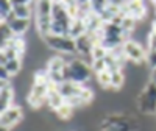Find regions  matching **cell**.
<instances>
[{"label": "cell", "mask_w": 156, "mask_h": 131, "mask_svg": "<svg viewBox=\"0 0 156 131\" xmlns=\"http://www.w3.org/2000/svg\"><path fill=\"white\" fill-rule=\"evenodd\" d=\"M64 76L69 81L84 86V83H87L92 76V66L80 56H73L69 59L66 69H64Z\"/></svg>", "instance_id": "obj_1"}, {"label": "cell", "mask_w": 156, "mask_h": 131, "mask_svg": "<svg viewBox=\"0 0 156 131\" xmlns=\"http://www.w3.org/2000/svg\"><path fill=\"white\" fill-rule=\"evenodd\" d=\"M136 106L142 115L156 114V84L151 80L144 84V89L136 97Z\"/></svg>", "instance_id": "obj_2"}, {"label": "cell", "mask_w": 156, "mask_h": 131, "mask_svg": "<svg viewBox=\"0 0 156 131\" xmlns=\"http://www.w3.org/2000/svg\"><path fill=\"white\" fill-rule=\"evenodd\" d=\"M44 44L51 48L58 51V53H62V55H69V56H78L76 53V42L75 39L70 37V36H56V34H48L45 36L44 39Z\"/></svg>", "instance_id": "obj_3"}, {"label": "cell", "mask_w": 156, "mask_h": 131, "mask_svg": "<svg viewBox=\"0 0 156 131\" xmlns=\"http://www.w3.org/2000/svg\"><path fill=\"white\" fill-rule=\"evenodd\" d=\"M147 48L144 45H140L136 39H128L123 44V53L128 61H131L134 64H142L147 59Z\"/></svg>", "instance_id": "obj_4"}, {"label": "cell", "mask_w": 156, "mask_h": 131, "mask_svg": "<svg viewBox=\"0 0 156 131\" xmlns=\"http://www.w3.org/2000/svg\"><path fill=\"white\" fill-rule=\"evenodd\" d=\"M23 119V109L22 106L12 104L11 108H8L6 111H3L0 114V126H5L8 129L14 128L16 125H19V122Z\"/></svg>", "instance_id": "obj_5"}, {"label": "cell", "mask_w": 156, "mask_h": 131, "mask_svg": "<svg viewBox=\"0 0 156 131\" xmlns=\"http://www.w3.org/2000/svg\"><path fill=\"white\" fill-rule=\"evenodd\" d=\"M122 12L125 16H129V17H133L139 22L140 19H145L147 6H145L144 2H123Z\"/></svg>", "instance_id": "obj_6"}, {"label": "cell", "mask_w": 156, "mask_h": 131, "mask_svg": "<svg viewBox=\"0 0 156 131\" xmlns=\"http://www.w3.org/2000/svg\"><path fill=\"white\" fill-rule=\"evenodd\" d=\"M12 12L17 19H31L33 14V3L28 0H14L12 2Z\"/></svg>", "instance_id": "obj_7"}, {"label": "cell", "mask_w": 156, "mask_h": 131, "mask_svg": "<svg viewBox=\"0 0 156 131\" xmlns=\"http://www.w3.org/2000/svg\"><path fill=\"white\" fill-rule=\"evenodd\" d=\"M81 87H83V86L76 84V83H73V81L66 80L64 83H61V84L58 86V90H59V94L64 97V100L67 101V100H70V98H73V97H78V95H80Z\"/></svg>", "instance_id": "obj_8"}, {"label": "cell", "mask_w": 156, "mask_h": 131, "mask_svg": "<svg viewBox=\"0 0 156 131\" xmlns=\"http://www.w3.org/2000/svg\"><path fill=\"white\" fill-rule=\"evenodd\" d=\"M51 19L59 20V22H72L73 20L69 14L66 2H53V6H51Z\"/></svg>", "instance_id": "obj_9"}, {"label": "cell", "mask_w": 156, "mask_h": 131, "mask_svg": "<svg viewBox=\"0 0 156 131\" xmlns=\"http://www.w3.org/2000/svg\"><path fill=\"white\" fill-rule=\"evenodd\" d=\"M64 103H66V100H64V97L59 94L58 86L50 84V90H48V95H47V106L51 108L53 111H56L62 106Z\"/></svg>", "instance_id": "obj_10"}, {"label": "cell", "mask_w": 156, "mask_h": 131, "mask_svg": "<svg viewBox=\"0 0 156 131\" xmlns=\"http://www.w3.org/2000/svg\"><path fill=\"white\" fill-rule=\"evenodd\" d=\"M6 23L11 27L12 33H14L16 36H23L30 30V19H17V17H14L12 20H9Z\"/></svg>", "instance_id": "obj_11"}, {"label": "cell", "mask_w": 156, "mask_h": 131, "mask_svg": "<svg viewBox=\"0 0 156 131\" xmlns=\"http://www.w3.org/2000/svg\"><path fill=\"white\" fill-rule=\"evenodd\" d=\"M12 101H14V87L0 90V112H3L8 108H11Z\"/></svg>", "instance_id": "obj_12"}, {"label": "cell", "mask_w": 156, "mask_h": 131, "mask_svg": "<svg viewBox=\"0 0 156 131\" xmlns=\"http://www.w3.org/2000/svg\"><path fill=\"white\" fill-rule=\"evenodd\" d=\"M87 30H86V23L83 19H73L72 20V25H70V31H69V36L76 39L83 34H86Z\"/></svg>", "instance_id": "obj_13"}, {"label": "cell", "mask_w": 156, "mask_h": 131, "mask_svg": "<svg viewBox=\"0 0 156 131\" xmlns=\"http://www.w3.org/2000/svg\"><path fill=\"white\" fill-rule=\"evenodd\" d=\"M0 67H5V69L8 70V73L11 75V78H12V76H17V75L20 73V70L23 69V59H22V58L11 59V61H8L5 66H0Z\"/></svg>", "instance_id": "obj_14"}, {"label": "cell", "mask_w": 156, "mask_h": 131, "mask_svg": "<svg viewBox=\"0 0 156 131\" xmlns=\"http://www.w3.org/2000/svg\"><path fill=\"white\" fill-rule=\"evenodd\" d=\"M73 112H75V108L69 103H64L59 109L55 111V114H56V117L59 120H70L73 117Z\"/></svg>", "instance_id": "obj_15"}, {"label": "cell", "mask_w": 156, "mask_h": 131, "mask_svg": "<svg viewBox=\"0 0 156 131\" xmlns=\"http://www.w3.org/2000/svg\"><path fill=\"white\" fill-rule=\"evenodd\" d=\"M123 84H125V72L122 69L111 72V87L119 90Z\"/></svg>", "instance_id": "obj_16"}, {"label": "cell", "mask_w": 156, "mask_h": 131, "mask_svg": "<svg viewBox=\"0 0 156 131\" xmlns=\"http://www.w3.org/2000/svg\"><path fill=\"white\" fill-rule=\"evenodd\" d=\"M16 34L12 33L11 27L6 22H0V37H2V45H5L8 41H11Z\"/></svg>", "instance_id": "obj_17"}, {"label": "cell", "mask_w": 156, "mask_h": 131, "mask_svg": "<svg viewBox=\"0 0 156 131\" xmlns=\"http://www.w3.org/2000/svg\"><path fill=\"white\" fill-rule=\"evenodd\" d=\"M51 6L53 2H37L34 5L36 16H51Z\"/></svg>", "instance_id": "obj_18"}, {"label": "cell", "mask_w": 156, "mask_h": 131, "mask_svg": "<svg viewBox=\"0 0 156 131\" xmlns=\"http://www.w3.org/2000/svg\"><path fill=\"white\" fill-rule=\"evenodd\" d=\"M80 100L83 101V104L86 106V104H89V103H92L94 101V98H95V94H94V90L90 89V87H87V86H83L81 87V92H80Z\"/></svg>", "instance_id": "obj_19"}, {"label": "cell", "mask_w": 156, "mask_h": 131, "mask_svg": "<svg viewBox=\"0 0 156 131\" xmlns=\"http://www.w3.org/2000/svg\"><path fill=\"white\" fill-rule=\"evenodd\" d=\"M12 14V2H2L0 3V22H6V19Z\"/></svg>", "instance_id": "obj_20"}, {"label": "cell", "mask_w": 156, "mask_h": 131, "mask_svg": "<svg viewBox=\"0 0 156 131\" xmlns=\"http://www.w3.org/2000/svg\"><path fill=\"white\" fill-rule=\"evenodd\" d=\"M108 53H109V51L103 47L101 44L95 45L94 50H92V55H90V58H92V62H94V61H100V59H106Z\"/></svg>", "instance_id": "obj_21"}, {"label": "cell", "mask_w": 156, "mask_h": 131, "mask_svg": "<svg viewBox=\"0 0 156 131\" xmlns=\"http://www.w3.org/2000/svg\"><path fill=\"white\" fill-rule=\"evenodd\" d=\"M97 81L105 90L108 87H111V72L109 70H103V72L97 73Z\"/></svg>", "instance_id": "obj_22"}, {"label": "cell", "mask_w": 156, "mask_h": 131, "mask_svg": "<svg viewBox=\"0 0 156 131\" xmlns=\"http://www.w3.org/2000/svg\"><path fill=\"white\" fill-rule=\"evenodd\" d=\"M90 5H92V12H95V14L100 16L101 12L106 9L108 2H105V0H94V2H90Z\"/></svg>", "instance_id": "obj_23"}, {"label": "cell", "mask_w": 156, "mask_h": 131, "mask_svg": "<svg viewBox=\"0 0 156 131\" xmlns=\"http://www.w3.org/2000/svg\"><path fill=\"white\" fill-rule=\"evenodd\" d=\"M145 48H147V51H150V50H156V31L151 28L150 31H148V34H147V44H145Z\"/></svg>", "instance_id": "obj_24"}, {"label": "cell", "mask_w": 156, "mask_h": 131, "mask_svg": "<svg viewBox=\"0 0 156 131\" xmlns=\"http://www.w3.org/2000/svg\"><path fill=\"white\" fill-rule=\"evenodd\" d=\"M145 62H147V66H148L151 70L156 69V50L147 51V59H145Z\"/></svg>", "instance_id": "obj_25"}, {"label": "cell", "mask_w": 156, "mask_h": 131, "mask_svg": "<svg viewBox=\"0 0 156 131\" xmlns=\"http://www.w3.org/2000/svg\"><path fill=\"white\" fill-rule=\"evenodd\" d=\"M92 70H94L95 73H100V72H103V70H108V67H106V59L94 61V62H92Z\"/></svg>", "instance_id": "obj_26"}, {"label": "cell", "mask_w": 156, "mask_h": 131, "mask_svg": "<svg viewBox=\"0 0 156 131\" xmlns=\"http://www.w3.org/2000/svg\"><path fill=\"white\" fill-rule=\"evenodd\" d=\"M3 80H11V75L8 73L5 67H0V81H3Z\"/></svg>", "instance_id": "obj_27"}, {"label": "cell", "mask_w": 156, "mask_h": 131, "mask_svg": "<svg viewBox=\"0 0 156 131\" xmlns=\"http://www.w3.org/2000/svg\"><path fill=\"white\" fill-rule=\"evenodd\" d=\"M150 76H151L150 80H151V81L156 84V69H154V70H151V75H150Z\"/></svg>", "instance_id": "obj_28"}, {"label": "cell", "mask_w": 156, "mask_h": 131, "mask_svg": "<svg viewBox=\"0 0 156 131\" xmlns=\"http://www.w3.org/2000/svg\"><path fill=\"white\" fill-rule=\"evenodd\" d=\"M151 28H153V30H154V31H156V19H154V22H153V23H151Z\"/></svg>", "instance_id": "obj_29"}, {"label": "cell", "mask_w": 156, "mask_h": 131, "mask_svg": "<svg viewBox=\"0 0 156 131\" xmlns=\"http://www.w3.org/2000/svg\"><path fill=\"white\" fill-rule=\"evenodd\" d=\"M0 131H11V129H8V128H5V126H0Z\"/></svg>", "instance_id": "obj_30"}]
</instances>
